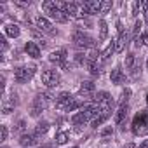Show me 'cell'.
Instances as JSON below:
<instances>
[{
	"label": "cell",
	"mask_w": 148,
	"mask_h": 148,
	"mask_svg": "<svg viewBox=\"0 0 148 148\" xmlns=\"http://www.w3.org/2000/svg\"><path fill=\"white\" fill-rule=\"evenodd\" d=\"M37 71V66L35 64H26V66H18L14 68V80L18 84H25L28 82Z\"/></svg>",
	"instance_id": "6da1fadb"
},
{
	"label": "cell",
	"mask_w": 148,
	"mask_h": 148,
	"mask_svg": "<svg viewBox=\"0 0 148 148\" xmlns=\"http://www.w3.org/2000/svg\"><path fill=\"white\" fill-rule=\"evenodd\" d=\"M52 92H42V94H38L35 99H33V103H32V115L33 117H37V115H40V112L47 106V105H51V101H52Z\"/></svg>",
	"instance_id": "7a4b0ae2"
},
{
	"label": "cell",
	"mask_w": 148,
	"mask_h": 148,
	"mask_svg": "<svg viewBox=\"0 0 148 148\" xmlns=\"http://www.w3.org/2000/svg\"><path fill=\"white\" fill-rule=\"evenodd\" d=\"M73 45L79 47V49H96L94 38L86 35L84 32H75L73 33Z\"/></svg>",
	"instance_id": "3957f363"
},
{
	"label": "cell",
	"mask_w": 148,
	"mask_h": 148,
	"mask_svg": "<svg viewBox=\"0 0 148 148\" xmlns=\"http://www.w3.org/2000/svg\"><path fill=\"white\" fill-rule=\"evenodd\" d=\"M42 82H44V86H47L49 89H52V87L59 86L61 77H59V73L56 70H44L42 71Z\"/></svg>",
	"instance_id": "277c9868"
},
{
	"label": "cell",
	"mask_w": 148,
	"mask_h": 148,
	"mask_svg": "<svg viewBox=\"0 0 148 148\" xmlns=\"http://www.w3.org/2000/svg\"><path fill=\"white\" fill-rule=\"evenodd\" d=\"M94 103L99 105L101 108H106V106H112V96L106 92V91H99L98 94H94Z\"/></svg>",
	"instance_id": "5b68a950"
},
{
	"label": "cell",
	"mask_w": 148,
	"mask_h": 148,
	"mask_svg": "<svg viewBox=\"0 0 148 148\" xmlns=\"http://www.w3.org/2000/svg\"><path fill=\"white\" fill-rule=\"evenodd\" d=\"M71 101H73V98H71L70 92H61L58 96V99H56V108L58 110H68V106H70Z\"/></svg>",
	"instance_id": "8992f818"
},
{
	"label": "cell",
	"mask_w": 148,
	"mask_h": 148,
	"mask_svg": "<svg viewBox=\"0 0 148 148\" xmlns=\"http://www.w3.org/2000/svg\"><path fill=\"white\" fill-rule=\"evenodd\" d=\"M35 25H37V28H38L40 32L54 33V26H52V23H51L47 18H44V16H38V18L35 19Z\"/></svg>",
	"instance_id": "52a82bcc"
},
{
	"label": "cell",
	"mask_w": 148,
	"mask_h": 148,
	"mask_svg": "<svg viewBox=\"0 0 148 148\" xmlns=\"http://www.w3.org/2000/svg\"><path fill=\"white\" fill-rule=\"evenodd\" d=\"M49 61L63 66V64L66 63V49H58V51L51 52V54H49Z\"/></svg>",
	"instance_id": "ba28073f"
},
{
	"label": "cell",
	"mask_w": 148,
	"mask_h": 148,
	"mask_svg": "<svg viewBox=\"0 0 148 148\" xmlns=\"http://www.w3.org/2000/svg\"><path fill=\"white\" fill-rule=\"evenodd\" d=\"M112 112H113V110H112V106H106V108H101V113H99V115H98V117H96V119H94L92 122H91V124H92L91 127H94V129H96L98 125H101L103 122H106V120H108V117L112 115Z\"/></svg>",
	"instance_id": "9c48e42d"
},
{
	"label": "cell",
	"mask_w": 148,
	"mask_h": 148,
	"mask_svg": "<svg viewBox=\"0 0 148 148\" xmlns=\"http://www.w3.org/2000/svg\"><path fill=\"white\" fill-rule=\"evenodd\" d=\"M25 51H26V54H28L30 58H33V59L40 58V47H38V44H37V42H33V40L26 42V45H25Z\"/></svg>",
	"instance_id": "30bf717a"
},
{
	"label": "cell",
	"mask_w": 148,
	"mask_h": 148,
	"mask_svg": "<svg viewBox=\"0 0 148 148\" xmlns=\"http://www.w3.org/2000/svg\"><path fill=\"white\" fill-rule=\"evenodd\" d=\"M110 80H112V84H115V86L124 84V82H125V75H124V71H122L120 68H113V70H112V73H110Z\"/></svg>",
	"instance_id": "8fae6325"
},
{
	"label": "cell",
	"mask_w": 148,
	"mask_h": 148,
	"mask_svg": "<svg viewBox=\"0 0 148 148\" xmlns=\"http://www.w3.org/2000/svg\"><path fill=\"white\" fill-rule=\"evenodd\" d=\"M113 52H115V42H110V44H108V45L105 47V51H103V52L99 54V61H98V64L101 66L103 63H106V61L110 59V56H112Z\"/></svg>",
	"instance_id": "7c38bea8"
},
{
	"label": "cell",
	"mask_w": 148,
	"mask_h": 148,
	"mask_svg": "<svg viewBox=\"0 0 148 148\" xmlns=\"http://www.w3.org/2000/svg\"><path fill=\"white\" fill-rule=\"evenodd\" d=\"M86 14H98L101 11V2L99 0H91V2H84Z\"/></svg>",
	"instance_id": "4fadbf2b"
},
{
	"label": "cell",
	"mask_w": 148,
	"mask_h": 148,
	"mask_svg": "<svg viewBox=\"0 0 148 148\" xmlns=\"http://www.w3.org/2000/svg\"><path fill=\"white\" fill-rule=\"evenodd\" d=\"M94 89H96V87H94V82L87 80V82H82V86H80V89H79V94L84 96V98H89V96H92Z\"/></svg>",
	"instance_id": "5bb4252c"
},
{
	"label": "cell",
	"mask_w": 148,
	"mask_h": 148,
	"mask_svg": "<svg viewBox=\"0 0 148 148\" xmlns=\"http://www.w3.org/2000/svg\"><path fill=\"white\" fill-rule=\"evenodd\" d=\"M38 138H40V136H37L35 132H32V134H23L21 139H19V143H21L23 146H35V145L38 143Z\"/></svg>",
	"instance_id": "9a60e30c"
},
{
	"label": "cell",
	"mask_w": 148,
	"mask_h": 148,
	"mask_svg": "<svg viewBox=\"0 0 148 148\" xmlns=\"http://www.w3.org/2000/svg\"><path fill=\"white\" fill-rule=\"evenodd\" d=\"M127 112H129L127 103H120V105H119V108H117V112H115V122H117V124H120V122L127 117Z\"/></svg>",
	"instance_id": "2e32d148"
},
{
	"label": "cell",
	"mask_w": 148,
	"mask_h": 148,
	"mask_svg": "<svg viewBox=\"0 0 148 148\" xmlns=\"http://www.w3.org/2000/svg\"><path fill=\"white\" fill-rule=\"evenodd\" d=\"M49 16H51V18H52L56 23H66V21H68V14H66L64 11H61L59 7H58L56 11H52Z\"/></svg>",
	"instance_id": "e0dca14e"
},
{
	"label": "cell",
	"mask_w": 148,
	"mask_h": 148,
	"mask_svg": "<svg viewBox=\"0 0 148 148\" xmlns=\"http://www.w3.org/2000/svg\"><path fill=\"white\" fill-rule=\"evenodd\" d=\"M125 44H127V35L124 32H119V37L115 40V52H122L124 47H125Z\"/></svg>",
	"instance_id": "ac0fdd59"
},
{
	"label": "cell",
	"mask_w": 148,
	"mask_h": 148,
	"mask_svg": "<svg viewBox=\"0 0 148 148\" xmlns=\"http://www.w3.org/2000/svg\"><path fill=\"white\" fill-rule=\"evenodd\" d=\"M71 122H73V125H84V124H87V122H89V119H87L86 112L82 110V112H79V113H75V115H73Z\"/></svg>",
	"instance_id": "d6986e66"
},
{
	"label": "cell",
	"mask_w": 148,
	"mask_h": 148,
	"mask_svg": "<svg viewBox=\"0 0 148 148\" xmlns=\"http://www.w3.org/2000/svg\"><path fill=\"white\" fill-rule=\"evenodd\" d=\"M139 38H141V21H136L134 28H132V40H134L136 47L139 45Z\"/></svg>",
	"instance_id": "ffe728a7"
},
{
	"label": "cell",
	"mask_w": 148,
	"mask_h": 148,
	"mask_svg": "<svg viewBox=\"0 0 148 148\" xmlns=\"http://www.w3.org/2000/svg\"><path fill=\"white\" fill-rule=\"evenodd\" d=\"M19 33H21V30H19V26L18 25H7L5 26V35L7 37H12V38H16V37H19Z\"/></svg>",
	"instance_id": "44dd1931"
},
{
	"label": "cell",
	"mask_w": 148,
	"mask_h": 148,
	"mask_svg": "<svg viewBox=\"0 0 148 148\" xmlns=\"http://www.w3.org/2000/svg\"><path fill=\"white\" fill-rule=\"evenodd\" d=\"M124 64H125V68H127V70H131V71H132V70L136 68V56H134L132 52H131V54H127V56H125Z\"/></svg>",
	"instance_id": "7402d4cb"
},
{
	"label": "cell",
	"mask_w": 148,
	"mask_h": 148,
	"mask_svg": "<svg viewBox=\"0 0 148 148\" xmlns=\"http://www.w3.org/2000/svg\"><path fill=\"white\" fill-rule=\"evenodd\" d=\"M47 131H49V122H45V120L38 122L37 127H35V134H37V136H42V134H45Z\"/></svg>",
	"instance_id": "603a6c76"
},
{
	"label": "cell",
	"mask_w": 148,
	"mask_h": 148,
	"mask_svg": "<svg viewBox=\"0 0 148 148\" xmlns=\"http://www.w3.org/2000/svg\"><path fill=\"white\" fill-rule=\"evenodd\" d=\"M16 106V99H9V101H4V106H2V113L4 115H9Z\"/></svg>",
	"instance_id": "cb8c5ba5"
},
{
	"label": "cell",
	"mask_w": 148,
	"mask_h": 148,
	"mask_svg": "<svg viewBox=\"0 0 148 148\" xmlns=\"http://www.w3.org/2000/svg\"><path fill=\"white\" fill-rule=\"evenodd\" d=\"M56 145H66L68 143V139H70V134L68 132H64V131H61V132H58L56 134Z\"/></svg>",
	"instance_id": "d4e9b609"
},
{
	"label": "cell",
	"mask_w": 148,
	"mask_h": 148,
	"mask_svg": "<svg viewBox=\"0 0 148 148\" xmlns=\"http://www.w3.org/2000/svg\"><path fill=\"white\" fill-rule=\"evenodd\" d=\"M106 37H108V25L105 19H101L99 21V40H105Z\"/></svg>",
	"instance_id": "484cf974"
},
{
	"label": "cell",
	"mask_w": 148,
	"mask_h": 148,
	"mask_svg": "<svg viewBox=\"0 0 148 148\" xmlns=\"http://www.w3.org/2000/svg\"><path fill=\"white\" fill-rule=\"evenodd\" d=\"M32 35H33V38H37V40H38V44H42V47H44V45H47V42H45V38L42 37V32H40L38 28H33V30H32Z\"/></svg>",
	"instance_id": "4316f807"
},
{
	"label": "cell",
	"mask_w": 148,
	"mask_h": 148,
	"mask_svg": "<svg viewBox=\"0 0 148 148\" xmlns=\"http://www.w3.org/2000/svg\"><path fill=\"white\" fill-rule=\"evenodd\" d=\"M42 9H44L47 14H51L52 11H56V9H58V4H56V2H49V0H47V2H44V4H42Z\"/></svg>",
	"instance_id": "83f0119b"
},
{
	"label": "cell",
	"mask_w": 148,
	"mask_h": 148,
	"mask_svg": "<svg viewBox=\"0 0 148 148\" xmlns=\"http://www.w3.org/2000/svg\"><path fill=\"white\" fill-rule=\"evenodd\" d=\"M82 106V101H79V99H75V98H73V101L70 103V106H68V110L66 112H75L77 108H80Z\"/></svg>",
	"instance_id": "f1b7e54d"
},
{
	"label": "cell",
	"mask_w": 148,
	"mask_h": 148,
	"mask_svg": "<svg viewBox=\"0 0 148 148\" xmlns=\"http://www.w3.org/2000/svg\"><path fill=\"white\" fill-rule=\"evenodd\" d=\"M7 136H9V129H7V125H0V141H5Z\"/></svg>",
	"instance_id": "f546056e"
},
{
	"label": "cell",
	"mask_w": 148,
	"mask_h": 148,
	"mask_svg": "<svg viewBox=\"0 0 148 148\" xmlns=\"http://www.w3.org/2000/svg\"><path fill=\"white\" fill-rule=\"evenodd\" d=\"M112 7H113V4L110 2V0H108V2H101V11H99V12H101V14H106Z\"/></svg>",
	"instance_id": "4dcf8cb0"
},
{
	"label": "cell",
	"mask_w": 148,
	"mask_h": 148,
	"mask_svg": "<svg viewBox=\"0 0 148 148\" xmlns=\"http://www.w3.org/2000/svg\"><path fill=\"white\" fill-rule=\"evenodd\" d=\"M134 134H148V125H139V127H132Z\"/></svg>",
	"instance_id": "1f68e13d"
},
{
	"label": "cell",
	"mask_w": 148,
	"mask_h": 148,
	"mask_svg": "<svg viewBox=\"0 0 148 148\" xmlns=\"http://www.w3.org/2000/svg\"><path fill=\"white\" fill-rule=\"evenodd\" d=\"M131 98V89H124L122 96H120V103H127V99Z\"/></svg>",
	"instance_id": "d6a6232c"
},
{
	"label": "cell",
	"mask_w": 148,
	"mask_h": 148,
	"mask_svg": "<svg viewBox=\"0 0 148 148\" xmlns=\"http://www.w3.org/2000/svg\"><path fill=\"white\" fill-rule=\"evenodd\" d=\"M16 131H19V132H23L25 129H26V122L21 119V120H18V124H16V127H14Z\"/></svg>",
	"instance_id": "836d02e7"
},
{
	"label": "cell",
	"mask_w": 148,
	"mask_h": 148,
	"mask_svg": "<svg viewBox=\"0 0 148 148\" xmlns=\"http://www.w3.org/2000/svg\"><path fill=\"white\" fill-rule=\"evenodd\" d=\"M141 9H143V16H145V21H148V2H141Z\"/></svg>",
	"instance_id": "e575fe53"
},
{
	"label": "cell",
	"mask_w": 148,
	"mask_h": 148,
	"mask_svg": "<svg viewBox=\"0 0 148 148\" xmlns=\"http://www.w3.org/2000/svg\"><path fill=\"white\" fill-rule=\"evenodd\" d=\"M139 7H141V2H136L132 4V16H138V12H139Z\"/></svg>",
	"instance_id": "d590c367"
},
{
	"label": "cell",
	"mask_w": 148,
	"mask_h": 148,
	"mask_svg": "<svg viewBox=\"0 0 148 148\" xmlns=\"http://www.w3.org/2000/svg\"><path fill=\"white\" fill-rule=\"evenodd\" d=\"M139 42H141L143 45H148V30H146L145 33H141V38H139Z\"/></svg>",
	"instance_id": "8d00e7d4"
},
{
	"label": "cell",
	"mask_w": 148,
	"mask_h": 148,
	"mask_svg": "<svg viewBox=\"0 0 148 148\" xmlns=\"http://www.w3.org/2000/svg\"><path fill=\"white\" fill-rule=\"evenodd\" d=\"M112 132H113V129H112V127H106V129L101 131V136H108V134H112Z\"/></svg>",
	"instance_id": "74e56055"
},
{
	"label": "cell",
	"mask_w": 148,
	"mask_h": 148,
	"mask_svg": "<svg viewBox=\"0 0 148 148\" xmlns=\"http://www.w3.org/2000/svg\"><path fill=\"white\" fill-rule=\"evenodd\" d=\"M0 42H2V51L7 49V42H5V37H0Z\"/></svg>",
	"instance_id": "f35d334b"
},
{
	"label": "cell",
	"mask_w": 148,
	"mask_h": 148,
	"mask_svg": "<svg viewBox=\"0 0 148 148\" xmlns=\"http://www.w3.org/2000/svg\"><path fill=\"white\" fill-rule=\"evenodd\" d=\"M138 148H148V139H145V141H143V143H141Z\"/></svg>",
	"instance_id": "ab89813d"
},
{
	"label": "cell",
	"mask_w": 148,
	"mask_h": 148,
	"mask_svg": "<svg viewBox=\"0 0 148 148\" xmlns=\"http://www.w3.org/2000/svg\"><path fill=\"white\" fill-rule=\"evenodd\" d=\"M40 148H54V146H52V145H42Z\"/></svg>",
	"instance_id": "60d3db41"
},
{
	"label": "cell",
	"mask_w": 148,
	"mask_h": 148,
	"mask_svg": "<svg viewBox=\"0 0 148 148\" xmlns=\"http://www.w3.org/2000/svg\"><path fill=\"white\" fill-rule=\"evenodd\" d=\"M146 103H148V92H146Z\"/></svg>",
	"instance_id": "b9f144b4"
},
{
	"label": "cell",
	"mask_w": 148,
	"mask_h": 148,
	"mask_svg": "<svg viewBox=\"0 0 148 148\" xmlns=\"http://www.w3.org/2000/svg\"><path fill=\"white\" fill-rule=\"evenodd\" d=\"M146 68H148V59H146Z\"/></svg>",
	"instance_id": "7bdbcfd3"
},
{
	"label": "cell",
	"mask_w": 148,
	"mask_h": 148,
	"mask_svg": "<svg viewBox=\"0 0 148 148\" xmlns=\"http://www.w3.org/2000/svg\"><path fill=\"white\" fill-rule=\"evenodd\" d=\"M71 148H79V146H71Z\"/></svg>",
	"instance_id": "ee69618b"
},
{
	"label": "cell",
	"mask_w": 148,
	"mask_h": 148,
	"mask_svg": "<svg viewBox=\"0 0 148 148\" xmlns=\"http://www.w3.org/2000/svg\"><path fill=\"white\" fill-rule=\"evenodd\" d=\"M4 148H7V146H4Z\"/></svg>",
	"instance_id": "f6af8a7d"
}]
</instances>
